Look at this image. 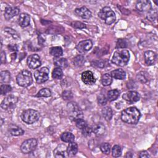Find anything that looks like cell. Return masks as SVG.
Masks as SVG:
<instances>
[{"label":"cell","instance_id":"cell-18","mask_svg":"<svg viewBox=\"0 0 158 158\" xmlns=\"http://www.w3.org/2000/svg\"><path fill=\"white\" fill-rule=\"evenodd\" d=\"M144 56L145 62L148 65H154L156 61L157 55L154 51H146L144 54Z\"/></svg>","mask_w":158,"mask_h":158},{"label":"cell","instance_id":"cell-50","mask_svg":"<svg viewBox=\"0 0 158 158\" xmlns=\"http://www.w3.org/2000/svg\"><path fill=\"white\" fill-rule=\"evenodd\" d=\"M133 156V154H132V153H131V152H127V154H126V156H125V157H131Z\"/></svg>","mask_w":158,"mask_h":158},{"label":"cell","instance_id":"cell-33","mask_svg":"<svg viewBox=\"0 0 158 158\" xmlns=\"http://www.w3.org/2000/svg\"><path fill=\"white\" fill-rule=\"evenodd\" d=\"M63 76V72L61 68L56 67L52 72V77L54 79H60Z\"/></svg>","mask_w":158,"mask_h":158},{"label":"cell","instance_id":"cell-12","mask_svg":"<svg viewBox=\"0 0 158 158\" xmlns=\"http://www.w3.org/2000/svg\"><path fill=\"white\" fill-rule=\"evenodd\" d=\"M93 46V43L90 40L81 41L78 43L76 46L77 50L81 53H85L89 51Z\"/></svg>","mask_w":158,"mask_h":158},{"label":"cell","instance_id":"cell-36","mask_svg":"<svg viewBox=\"0 0 158 158\" xmlns=\"http://www.w3.org/2000/svg\"><path fill=\"white\" fill-rule=\"evenodd\" d=\"M0 91H1V94L2 95L6 94L7 93H9L12 91V87L9 85L2 84L0 86Z\"/></svg>","mask_w":158,"mask_h":158},{"label":"cell","instance_id":"cell-51","mask_svg":"<svg viewBox=\"0 0 158 158\" xmlns=\"http://www.w3.org/2000/svg\"><path fill=\"white\" fill-rule=\"evenodd\" d=\"M1 125H2V123H3V120H2V118H1Z\"/></svg>","mask_w":158,"mask_h":158},{"label":"cell","instance_id":"cell-22","mask_svg":"<svg viewBox=\"0 0 158 158\" xmlns=\"http://www.w3.org/2000/svg\"><path fill=\"white\" fill-rule=\"evenodd\" d=\"M67 152L68 156L69 157L74 156L78 152L77 144L73 141L69 143V144L67 148Z\"/></svg>","mask_w":158,"mask_h":158},{"label":"cell","instance_id":"cell-1","mask_svg":"<svg viewBox=\"0 0 158 158\" xmlns=\"http://www.w3.org/2000/svg\"><path fill=\"white\" fill-rule=\"evenodd\" d=\"M141 117L140 111L136 107H130L121 113L122 120L128 124H136L139 121Z\"/></svg>","mask_w":158,"mask_h":158},{"label":"cell","instance_id":"cell-10","mask_svg":"<svg viewBox=\"0 0 158 158\" xmlns=\"http://www.w3.org/2000/svg\"><path fill=\"white\" fill-rule=\"evenodd\" d=\"M27 64L29 68L31 69H36L41 66V61L40 56L38 54H33L28 57Z\"/></svg>","mask_w":158,"mask_h":158},{"label":"cell","instance_id":"cell-7","mask_svg":"<svg viewBox=\"0 0 158 158\" xmlns=\"http://www.w3.org/2000/svg\"><path fill=\"white\" fill-rule=\"evenodd\" d=\"M37 146V140L35 138H30L24 141L21 146L20 150L24 154H29L35 150Z\"/></svg>","mask_w":158,"mask_h":158},{"label":"cell","instance_id":"cell-24","mask_svg":"<svg viewBox=\"0 0 158 158\" xmlns=\"http://www.w3.org/2000/svg\"><path fill=\"white\" fill-rule=\"evenodd\" d=\"M49 54L54 57H59L63 54V51L61 47L54 46L49 49Z\"/></svg>","mask_w":158,"mask_h":158},{"label":"cell","instance_id":"cell-30","mask_svg":"<svg viewBox=\"0 0 158 158\" xmlns=\"http://www.w3.org/2000/svg\"><path fill=\"white\" fill-rule=\"evenodd\" d=\"M112 82V77L109 73H104L101 77V83L103 86H109Z\"/></svg>","mask_w":158,"mask_h":158},{"label":"cell","instance_id":"cell-45","mask_svg":"<svg viewBox=\"0 0 158 158\" xmlns=\"http://www.w3.org/2000/svg\"><path fill=\"white\" fill-rule=\"evenodd\" d=\"M107 101V99L103 94H100L98 97V102L101 106H104L106 104Z\"/></svg>","mask_w":158,"mask_h":158},{"label":"cell","instance_id":"cell-26","mask_svg":"<svg viewBox=\"0 0 158 158\" xmlns=\"http://www.w3.org/2000/svg\"><path fill=\"white\" fill-rule=\"evenodd\" d=\"M60 139L65 143H71L74 141L75 136L70 132H64L61 134Z\"/></svg>","mask_w":158,"mask_h":158},{"label":"cell","instance_id":"cell-41","mask_svg":"<svg viewBox=\"0 0 158 158\" xmlns=\"http://www.w3.org/2000/svg\"><path fill=\"white\" fill-rule=\"evenodd\" d=\"M71 26L77 29H83L86 28V25L81 22H78V21H74L71 22L70 23Z\"/></svg>","mask_w":158,"mask_h":158},{"label":"cell","instance_id":"cell-16","mask_svg":"<svg viewBox=\"0 0 158 158\" xmlns=\"http://www.w3.org/2000/svg\"><path fill=\"white\" fill-rule=\"evenodd\" d=\"M20 10L16 7L7 6L4 10V17L6 20H9L14 17V16L19 14Z\"/></svg>","mask_w":158,"mask_h":158},{"label":"cell","instance_id":"cell-15","mask_svg":"<svg viewBox=\"0 0 158 158\" xmlns=\"http://www.w3.org/2000/svg\"><path fill=\"white\" fill-rule=\"evenodd\" d=\"M67 148L65 144H60L58 145L54 151V156L55 157H65L68 156Z\"/></svg>","mask_w":158,"mask_h":158},{"label":"cell","instance_id":"cell-27","mask_svg":"<svg viewBox=\"0 0 158 158\" xmlns=\"http://www.w3.org/2000/svg\"><path fill=\"white\" fill-rule=\"evenodd\" d=\"M1 75V83H8L10 81L11 76L10 73L7 70L1 71L0 73Z\"/></svg>","mask_w":158,"mask_h":158},{"label":"cell","instance_id":"cell-9","mask_svg":"<svg viewBox=\"0 0 158 158\" xmlns=\"http://www.w3.org/2000/svg\"><path fill=\"white\" fill-rule=\"evenodd\" d=\"M18 101L17 97L14 95H9L6 97L1 104V107L5 110H10L15 107Z\"/></svg>","mask_w":158,"mask_h":158},{"label":"cell","instance_id":"cell-38","mask_svg":"<svg viewBox=\"0 0 158 158\" xmlns=\"http://www.w3.org/2000/svg\"><path fill=\"white\" fill-rule=\"evenodd\" d=\"M101 152L105 154H109L110 151V145L107 143H102L100 146Z\"/></svg>","mask_w":158,"mask_h":158},{"label":"cell","instance_id":"cell-39","mask_svg":"<svg viewBox=\"0 0 158 158\" xmlns=\"http://www.w3.org/2000/svg\"><path fill=\"white\" fill-rule=\"evenodd\" d=\"M75 125L76 127L80 129H83L84 127H85L87 125V123L85 120H84L82 118H78L77 120H76L75 121Z\"/></svg>","mask_w":158,"mask_h":158},{"label":"cell","instance_id":"cell-42","mask_svg":"<svg viewBox=\"0 0 158 158\" xmlns=\"http://www.w3.org/2000/svg\"><path fill=\"white\" fill-rule=\"evenodd\" d=\"M62 97L64 100H70L73 98V94L70 91L65 90L62 93Z\"/></svg>","mask_w":158,"mask_h":158},{"label":"cell","instance_id":"cell-43","mask_svg":"<svg viewBox=\"0 0 158 158\" xmlns=\"http://www.w3.org/2000/svg\"><path fill=\"white\" fill-rule=\"evenodd\" d=\"M92 132H93L92 128L88 125H86L85 127H84L83 129H81V133H82L83 135H84L85 136H90Z\"/></svg>","mask_w":158,"mask_h":158},{"label":"cell","instance_id":"cell-5","mask_svg":"<svg viewBox=\"0 0 158 158\" xmlns=\"http://www.w3.org/2000/svg\"><path fill=\"white\" fill-rule=\"evenodd\" d=\"M16 81L17 84L22 87H28L31 85L33 78L31 73L30 71L27 70H22L16 77Z\"/></svg>","mask_w":158,"mask_h":158},{"label":"cell","instance_id":"cell-28","mask_svg":"<svg viewBox=\"0 0 158 158\" xmlns=\"http://www.w3.org/2000/svg\"><path fill=\"white\" fill-rule=\"evenodd\" d=\"M119 95H120V91L118 89H111L107 92V99L109 101H113L116 100L118 98Z\"/></svg>","mask_w":158,"mask_h":158},{"label":"cell","instance_id":"cell-8","mask_svg":"<svg viewBox=\"0 0 158 158\" xmlns=\"http://www.w3.org/2000/svg\"><path fill=\"white\" fill-rule=\"evenodd\" d=\"M49 70L48 68L43 67L36 70L34 73V77L38 83H43L49 79Z\"/></svg>","mask_w":158,"mask_h":158},{"label":"cell","instance_id":"cell-14","mask_svg":"<svg viewBox=\"0 0 158 158\" xmlns=\"http://www.w3.org/2000/svg\"><path fill=\"white\" fill-rule=\"evenodd\" d=\"M136 7L140 12H148L152 9L151 3L148 0H141L136 2Z\"/></svg>","mask_w":158,"mask_h":158},{"label":"cell","instance_id":"cell-48","mask_svg":"<svg viewBox=\"0 0 158 158\" xmlns=\"http://www.w3.org/2000/svg\"><path fill=\"white\" fill-rule=\"evenodd\" d=\"M139 157H150V155L149 154V153L146 151H141L139 154Z\"/></svg>","mask_w":158,"mask_h":158},{"label":"cell","instance_id":"cell-2","mask_svg":"<svg viewBox=\"0 0 158 158\" xmlns=\"http://www.w3.org/2000/svg\"><path fill=\"white\" fill-rule=\"evenodd\" d=\"M130 59V53L125 49H118L113 54L112 62L116 65L123 67L128 62Z\"/></svg>","mask_w":158,"mask_h":158},{"label":"cell","instance_id":"cell-29","mask_svg":"<svg viewBox=\"0 0 158 158\" xmlns=\"http://www.w3.org/2000/svg\"><path fill=\"white\" fill-rule=\"evenodd\" d=\"M102 114L103 117L105 118V119L108 121L112 118V115H113L112 109L109 106L104 107L102 109Z\"/></svg>","mask_w":158,"mask_h":158},{"label":"cell","instance_id":"cell-20","mask_svg":"<svg viewBox=\"0 0 158 158\" xmlns=\"http://www.w3.org/2000/svg\"><path fill=\"white\" fill-rule=\"evenodd\" d=\"M8 131L12 136H20L23 135L24 131L22 128L18 127L16 125L10 124L8 127Z\"/></svg>","mask_w":158,"mask_h":158},{"label":"cell","instance_id":"cell-35","mask_svg":"<svg viewBox=\"0 0 158 158\" xmlns=\"http://www.w3.org/2000/svg\"><path fill=\"white\" fill-rule=\"evenodd\" d=\"M122 148L118 145H114L112 148V155L114 157H118L121 156Z\"/></svg>","mask_w":158,"mask_h":158},{"label":"cell","instance_id":"cell-11","mask_svg":"<svg viewBox=\"0 0 158 158\" xmlns=\"http://www.w3.org/2000/svg\"><path fill=\"white\" fill-rule=\"evenodd\" d=\"M123 98L129 104H132L134 102H136L138 101L140 99V95L139 94L135 91H130L122 96Z\"/></svg>","mask_w":158,"mask_h":158},{"label":"cell","instance_id":"cell-13","mask_svg":"<svg viewBox=\"0 0 158 158\" xmlns=\"http://www.w3.org/2000/svg\"><path fill=\"white\" fill-rule=\"evenodd\" d=\"M81 80L83 82L87 85H92L96 82V78L92 72L86 70L81 73Z\"/></svg>","mask_w":158,"mask_h":158},{"label":"cell","instance_id":"cell-34","mask_svg":"<svg viewBox=\"0 0 158 158\" xmlns=\"http://www.w3.org/2000/svg\"><path fill=\"white\" fill-rule=\"evenodd\" d=\"M157 10L156 9L149 10L147 13V19L150 21H154L157 19Z\"/></svg>","mask_w":158,"mask_h":158},{"label":"cell","instance_id":"cell-4","mask_svg":"<svg viewBox=\"0 0 158 158\" xmlns=\"http://www.w3.org/2000/svg\"><path fill=\"white\" fill-rule=\"evenodd\" d=\"M99 17L104 21L107 25H111L113 23L116 19L115 13L110 7L106 6L102 7L98 12Z\"/></svg>","mask_w":158,"mask_h":158},{"label":"cell","instance_id":"cell-25","mask_svg":"<svg viewBox=\"0 0 158 158\" xmlns=\"http://www.w3.org/2000/svg\"><path fill=\"white\" fill-rule=\"evenodd\" d=\"M54 64L59 68H66L68 66V62L65 58L56 57L54 59Z\"/></svg>","mask_w":158,"mask_h":158},{"label":"cell","instance_id":"cell-21","mask_svg":"<svg viewBox=\"0 0 158 158\" xmlns=\"http://www.w3.org/2000/svg\"><path fill=\"white\" fill-rule=\"evenodd\" d=\"M110 75L112 78L117 80H123L125 78L126 73L122 69H117L111 72Z\"/></svg>","mask_w":158,"mask_h":158},{"label":"cell","instance_id":"cell-3","mask_svg":"<svg viewBox=\"0 0 158 158\" xmlns=\"http://www.w3.org/2000/svg\"><path fill=\"white\" fill-rule=\"evenodd\" d=\"M40 117V112L36 110L31 109H28L23 110L20 115L22 120L27 124H32L36 122L38 120Z\"/></svg>","mask_w":158,"mask_h":158},{"label":"cell","instance_id":"cell-49","mask_svg":"<svg viewBox=\"0 0 158 158\" xmlns=\"http://www.w3.org/2000/svg\"><path fill=\"white\" fill-rule=\"evenodd\" d=\"M6 54L4 51L1 52V63L2 64H4L6 62Z\"/></svg>","mask_w":158,"mask_h":158},{"label":"cell","instance_id":"cell-47","mask_svg":"<svg viewBox=\"0 0 158 158\" xmlns=\"http://www.w3.org/2000/svg\"><path fill=\"white\" fill-rule=\"evenodd\" d=\"M7 48L10 50V51H17L18 50V46L16 45V44H9L8 46H7Z\"/></svg>","mask_w":158,"mask_h":158},{"label":"cell","instance_id":"cell-46","mask_svg":"<svg viewBox=\"0 0 158 158\" xmlns=\"http://www.w3.org/2000/svg\"><path fill=\"white\" fill-rule=\"evenodd\" d=\"M94 65L98 67H104V62L101 60H97L94 62Z\"/></svg>","mask_w":158,"mask_h":158},{"label":"cell","instance_id":"cell-44","mask_svg":"<svg viewBox=\"0 0 158 158\" xmlns=\"http://www.w3.org/2000/svg\"><path fill=\"white\" fill-rule=\"evenodd\" d=\"M4 31L6 32H7V33L10 34L13 37V38H14V39H17V38H19V34L14 29H12L11 28H6L4 29Z\"/></svg>","mask_w":158,"mask_h":158},{"label":"cell","instance_id":"cell-17","mask_svg":"<svg viewBox=\"0 0 158 158\" xmlns=\"http://www.w3.org/2000/svg\"><path fill=\"white\" fill-rule=\"evenodd\" d=\"M75 13L82 19H88L91 18L92 14L91 12L85 6H83L80 8H77L75 10Z\"/></svg>","mask_w":158,"mask_h":158},{"label":"cell","instance_id":"cell-23","mask_svg":"<svg viewBox=\"0 0 158 158\" xmlns=\"http://www.w3.org/2000/svg\"><path fill=\"white\" fill-rule=\"evenodd\" d=\"M92 130L96 136H101L104 133L106 128L102 123H98L93 127Z\"/></svg>","mask_w":158,"mask_h":158},{"label":"cell","instance_id":"cell-40","mask_svg":"<svg viewBox=\"0 0 158 158\" xmlns=\"http://www.w3.org/2000/svg\"><path fill=\"white\" fill-rule=\"evenodd\" d=\"M127 46V41L125 39H118L117 44L116 48L118 49H123Z\"/></svg>","mask_w":158,"mask_h":158},{"label":"cell","instance_id":"cell-19","mask_svg":"<svg viewBox=\"0 0 158 158\" xmlns=\"http://www.w3.org/2000/svg\"><path fill=\"white\" fill-rule=\"evenodd\" d=\"M18 22L19 25L23 28L28 27L30 23V15L26 13H21L19 17Z\"/></svg>","mask_w":158,"mask_h":158},{"label":"cell","instance_id":"cell-37","mask_svg":"<svg viewBox=\"0 0 158 158\" xmlns=\"http://www.w3.org/2000/svg\"><path fill=\"white\" fill-rule=\"evenodd\" d=\"M147 73L144 72H139V73L137 74L136 75V78L137 80L140 81L141 83H146L148 80V77H146V74Z\"/></svg>","mask_w":158,"mask_h":158},{"label":"cell","instance_id":"cell-6","mask_svg":"<svg viewBox=\"0 0 158 158\" xmlns=\"http://www.w3.org/2000/svg\"><path fill=\"white\" fill-rule=\"evenodd\" d=\"M67 110L71 120L75 121L83 117V112L79 106L74 102H70L67 104Z\"/></svg>","mask_w":158,"mask_h":158},{"label":"cell","instance_id":"cell-31","mask_svg":"<svg viewBox=\"0 0 158 158\" xmlns=\"http://www.w3.org/2000/svg\"><path fill=\"white\" fill-rule=\"evenodd\" d=\"M73 62L75 65L77 67H80L84 64L85 62V57L82 55H77L74 57Z\"/></svg>","mask_w":158,"mask_h":158},{"label":"cell","instance_id":"cell-32","mask_svg":"<svg viewBox=\"0 0 158 158\" xmlns=\"http://www.w3.org/2000/svg\"><path fill=\"white\" fill-rule=\"evenodd\" d=\"M36 96V97H40V98H41V97L48 98L51 96V91L48 88H43L38 92Z\"/></svg>","mask_w":158,"mask_h":158}]
</instances>
